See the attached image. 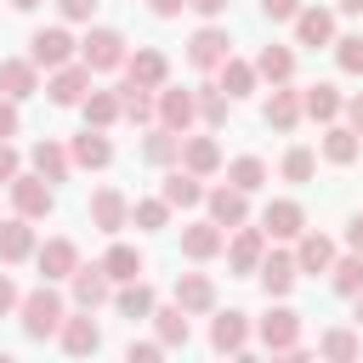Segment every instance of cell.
Masks as SVG:
<instances>
[{
  "mask_svg": "<svg viewBox=\"0 0 363 363\" xmlns=\"http://www.w3.org/2000/svg\"><path fill=\"white\" fill-rule=\"evenodd\" d=\"M323 159L329 164H352L357 159V130L352 125H329L323 130Z\"/></svg>",
  "mask_w": 363,
  "mask_h": 363,
  "instance_id": "39",
  "label": "cell"
},
{
  "mask_svg": "<svg viewBox=\"0 0 363 363\" xmlns=\"http://www.w3.org/2000/svg\"><path fill=\"white\" fill-rule=\"evenodd\" d=\"M233 57V40H227V28H216V23H204L193 40H187V62L193 68H221Z\"/></svg>",
  "mask_w": 363,
  "mask_h": 363,
  "instance_id": "9",
  "label": "cell"
},
{
  "mask_svg": "<svg viewBox=\"0 0 363 363\" xmlns=\"http://www.w3.org/2000/svg\"><path fill=\"white\" fill-rule=\"evenodd\" d=\"M261 11H267L272 23H295V11H301V0H261Z\"/></svg>",
  "mask_w": 363,
  "mask_h": 363,
  "instance_id": "50",
  "label": "cell"
},
{
  "mask_svg": "<svg viewBox=\"0 0 363 363\" xmlns=\"http://www.w3.org/2000/svg\"><path fill=\"white\" fill-rule=\"evenodd\" d=\"M335 6H340L346 17H363V0H335Z\"/></svg>",
  "mask_w": 363,
  "mask_h": 363,
  "instance_id": "57",
  "label": "cell"
},
{
  "mask_svg": "<svg viewBox=\"0 0 363 363\" xmlns=\"http://www.w3.org/2000/svg\"><path fill=\"white\" fill-rule=\"evenodd\" d=\"M221 250H227V227H216V221L182 227V255H187V261H216Z\"/></svg>",
  "mask_w": 363,
  "mask_h": 363,
  "instance_id": "13",
  "label": "cell"
},
{
  "mask_svg": "<svg viewBox=\"0 0 363 363\" xmlns=\"http://www.w3.org/2000/svg\"><path fill=\"white\" fill-rule=\"evenodd\" d=\"M261 255H267V233H261V227H233V244H227V267H233L238 278H250V272L261 267Z\"/></svg>",
  "mask_w": 363,
  "mask_h": 363,
  "instance_id": "10",
  "label": "cell"
},
{
  "mask_svg": "<svg viewBox=\"0 0 363 363\" xmlns=\"http://www.w3.org/2000/svg\"><path fill=\"white\" fill-rule=\"evenodd\" d=\"M199 119V91H159V125H170V130H187Z\"/></svg>",
  "mask_w": 363,
  "mask_h": 363,
  "instance_id": "21",
  "label": "cell"
},
{
  "mask_svg": "<svg viewBox=\"0 0 363 363\" xmlns=\"http://www.w3.org/2000/svg\"><path fill=\"white\" fill-rule=\"evenodd\" d=\"M210 346L216 352H244L250 346V318L244 312H216L210 318Z\"/></svg>",
  "mask_w": 363,
  "mask_h": 363,
  "instance_id": "26",
  "label": "cell"
},
{
  "mask_svg": "<svg viewBox=\"0 0 363 363\" xmlns=\"http://www.w3.org/2000/svg\"><path fill=\"white\" fill-rule=\"evenodd\" d=\"M216 74H221L216 85H221V91H227L233 102H238V96H250V91H255V79H261V74H255V62H238V57H227V62H221Z\"/></svg>",
  "mask_w": 363,
  "mask_h": 363,
  "instance_id": "36",
  "label": "cell"
},
{
  "mask_svg": "<svg viewBox=\"0 0 363 363\" xmlns=\"http://www.w3.org/2000/svg\"><path fill=\"white\" fill-rule=\"evenodd\" d=\"M147 6H153V17H176L187 0H147Z\"/></svg>",
  "mask_w": 363,
  "mask_h": 363,
  "instance_id": "56",
  "label": "cell"
},
{
  "mask_svg": "<svg viewBox=\"0 0 363 363\" xmlns=\"http://www.w3.org/2000/svg\"><path fill=\"white\" fill-rule=\"evenodd\" d=\"M68 153H74V164H79V170H108V164H113V142H108L96 125H85V130L68 142Z\"/></svg>",
  "mask_w": 363,
  "mask_h": 363,
  "instance_id": "18",
  "label": "cell"
},
{
  "mask_svg": "<svg viewBox=\"0 0 363 363\" xmlns=\"http://www.w3.org/2000/svg\"><path fill=\"white\" fill-rule=\"evenodd\" d=\"M182 142H187V130H170V125H159V130H147V142H142V159H147V164H176V159H182Z\"/></svg>",
  "mask_w": 363,
  "mask_h": 363,
  "instance_id": "32",
  "label": "cell"
},
{
  "mask_svg": "<svg viewBox=\"0 0 363 363\" xmlns=\"http://www.w3.org/2000/svg\"><path fill=\"white\" fill-rule=\"evenodd\" d=\"M159 193H164V204H170V210H193V204H204V193H210V187H204V176H193V170L182 164V170H170V176H164V187H159Z\"/></svg>",
  "mask_w": 363,
  "mask_h": 363,
  "instance_id": "20",
  "label": "cell"
},
{
  "mask_svg": "<svg viewBox=\"0 0 363 363\" xmlns=\"http://www.w3.org/2000/svg\"><path fill=\"white\" fill-rule=\"evenodd\" d=\"M295 40L301 45H335V11H323V6H301L295 11Z\"/></svg>",
  "mask_w": 363,
  "mask_h": 363,
  "instance_id": "19",
  "label": "cell"
},
{
  "mask_svg": "<svg viewBox=\"0 0 363 363\" xmlns=\"http://www.w3.org/2000/svg\"><path fill=\"white\" fill-rule=\"evenodd\" d=\"M255 278H261V289H267L272 301H284V295L295 289V278H301V267H295V255H284V250H272V255H261V267H255Z\"/></svg>",
  "mask_w": 363,
  "mask_h": 363,
  "instance_id": "14",
  "label": "cell"
},
{
  "mask_svg": "<svg viewBox=\"0 0 363 363\" xmlns=\"http://www.w3.org/2000/svg\"><path fill=\"white\" fill-rule=\"evenodd\" d=\"M102 267H108V278H113V284H125V278H142V250H136V244H108Z\"/></svg>",
  "mask_w": 363,
  "mask_h": 363,
  "instance_id": "38",
  "label": "cell"
},
{
  "mask_svg": "<svg viewBox=\"0 0 363 363\" xmlns=\"http://www.w3.org/2000/svg\"><path fill=\"white\" fill-rule=\"evenodd\" d=\"M28 57H34V68H62V62L79 57V40H74L68 28H40V34L28 40Z\"/></svg>",
  "mask_w": 363,
  "mask_h": 363,
  "instance_id": "4",
  "label": "cell"
},
{
  "mask_svg": "<svg viewBox=\"0 0 363 363\" xmlns=\"http://www.w3.org/2000/svg\"><path fill=\"white\" fill-rule=\"evenodd\" d=\"M17 306H23V295H17V284L0 272V318H6V312H17Z\"/></svg>",
  "mask_w": 363,
  "mask_h": 363,
  "instance_id": "52",
  "label": "cell"
},
{
  "mask_svg": "<svg viewBox=\"0 0 363 363\" xmlns=\"http://www.w3.org/2000/svg\"><path fill=\"white\" fill-rule=\"evenodd\" d=\"M312 170H318L312 147H289L284 153V182H312Z\"/></svg>",
  "mask_w": 363,
  "mask_h": 363,
  "instance_id": "46",
  "label": "cell"
},
{
  "mask_svg": "<svg viewBox=\"0 0 363 363\" xmlns=\"http://www.w3.org/2000/svg\"><path fill=\"white\" fill-rule=\"evenodd\" d=\"M113 306H119V318H153V289L142 284V278H125L119 289H113Z\"/></svg>",
  "mask_w": 363,
  "mask_h": 363,
  "instance_id": "34",
  "label": "cell"
},
{
  "mask_svg": "<svg viewBox=\"0 0 363 363\" xmlns=\"http://www.w3.org/2000/svg\"><path fill=\"white\" fill-rule=\"evenodd\" d=\"M23 176V159H17V147L11 142H0V187H11Z\"/></svg>",
  "mask_w": 363,
  "mask_h": 363,
  "instance_id": "47",
  "label": "cell"
},
{
  "mask_svg": "<svg viewBox=\"0 0 363 363\" xmlns=\"http://www.w3.org/2000/svg\"><path fill=\"white\" fill-rule=\"evenodd\" d=\"M261 233H267V238H301V233H306V210H301L295 199H272V204L261 210Z\"/></svg>",
  "mask_w": 363,
  "mask_h": 363,
  "instance_id": "12",
  "label": "cell"
},
{
  "mask_svg": "<svg viewBox=\"0 0 363 363\" xmlns=\"http://www.w3.org/2000/svg\"><path fill=\"white\" fill-rule=\"evenodd\" d=\"M125 34L119 28H91L85 40H79V62L91 68V74H108V68H125Z\"/></svg>",
  "mask_w": 363,
  "mask_h": 363,
  "instance_id": "2",
  "label": "cell"
},
{
  "mask_svg": "<svg viewBox=\"0 0 363 363\" xmlns=\"http://www.w3.org/2000/svg\"><path fill=\"white\" fill-rule=\"evenodd\" d=\"M119 113H125L130 125H153V119H159V96L125 79V85H119Z\"/></svg>",
  "mask_w": 363,
  "mask_h": 363,
  "instance_id": "31",
  "label": "cell"
},
{
  "mask_svg": "<svg viewBox=\"0 0 363 363\" xmlns=\"http://www.w3.org/2000/svg\"><path fill=\"white\" fill-rule=\"evenodd\" d=\"M153 329H159L164 352H170V346H187V312H182V306H153Z\"/></svg>",
  "mask_w": 363,
  "mask_h": 363,
  "instance_id": "40",
  "label": "cell"
},
{
  "mask_svg": "<svg viewBox=\"0 0 363 363\" xmlns=\"http://www.w3.org/2000/svg\"><path fill=\"white\" fill-rule=\"evenodd\" d=\"M255 74L272 79V85H289V79H295V51H289V45H261V51H255Z\"/></svg>",
  "mask_w": 363,
  "mask_h": 363,
  "instance_id": "29",
  "label": "cell"
},
{
  "mask_svg": "<svg viewBox=\"0 0 363 363\" xmlns=\"http://www.w3.org/2000/svg\"><path fill=\"white\" fill-rule=\"evenodd\" d=\"M57 340H62V352H74V357H91L96 346H102V329H96V318L79 306L74 318H62V329H57Z\"/></svg>",
  "mask_w": 363,
  "mask_h": 363,
  "instance_id": "15",
  "label": "cell"
},
{
  "mask_svg": "<svg viewBox=\"0 0 363 363\" xmlns=\"http://www.w3.org/2000/svg\"><path fill=\"white\" fill-rule=\"evenodd\" d=\"M17 130H23V113H17V102H11V96H0V142H6V136H17Z\"/></svg>",
  "mask_w": 363,
  "mask_h": 363,
  "instance_id": "48",
  "label": "cell"
},
{
  "mask_svg": "<svg viewBox=\"0 0 363 363\" xmlns=\"http://www.w3.org/2000/svg\"><path fill=\"white\" fill-rule=\"evenodd\" d=\"M306 119V102H301V91H289V85H272V96H267V125L272 130H295Z\"/></svg>",
  "mask_w": 363,
  "mask_h": 363,
  "instance_id": "22",
  "label": "cell"
},
{
  "mask_svg": "<svg viewBox=\"0 0 363 363\" xmlns=\"http://www.w3.org/2000/svg\"><path fill=\"white\" fill-rule=\"evenodd\" d=\"M329 284H335V295L357 301V295H363V255H357V250H352V255H335V267H329Z\"/></svg>",
  "mask_w": 363,
  "mask_h": 363,
  "instance_id": "35",
  "label": "cell"
},
{
  "mask_svg": "<svg viewBox=\"0 0 363 363\" xmlns=\"http://www.w3.org/2000/svg\"><path fill=\"white\" fill-rule=\"evenodd\" d=\"M318 352H323V357H335V363H352V357L363 352V340H357L352 329H329V335L318 340Z\"/></svg>",
  "mask_w": 363,
  "mask_h": 363,
  "instance_id": "43",
  "label": "cell"
},
{
  "mask_svg": "<svg viewBox=\"0 0 363 363\" xmlns=\"http://www.w3.org/2000/svg\"><path fill=\"white\" fill-rule=\"evenodd\" d=\"M17 312H23V335H28V340H45V335H57V329H62V318H68L62 295L51 289V278H45L40 289H28Z\"/></svg>",
  "mask_w": 363,
  "mask_h": 363,
  "instance_id": "1",
  "label": "cell"
},
{
  "mask_svg": "<svg viewBox=\"0 0 363 363\" xmlns=\"http://www.w3.org/2000/svg\"><path fill=\"white\" fill-rule=\"evenodd\" d=\"M125 79L142 85V91H164V79H170L164 51H130V57H125Z\"/></svg>",
  "mask_w": 363,
  "mask_h": 363,
  "instance_id": "17",
  "label": "cell"
},
{
  "mask_svg": "<svg viewBox=\"0 0 363 363\" xmlns=\"http://www.w3.org/2000/svg\"><path fill=\"white\" fill-rule=\"evenodd\" d=\"M346 125L363 136V91H357V96H346Z\"/></svg>",
  "mask_w": 363,
  "mask_h": 363,
  "instance_id": "53",
  "label": "cell"
},
{
  "mask_svg": "<svg viewBox=\"0 0 363 363\" xmlns=\"http://www.w3.org/2000/svg\"><path fill=\"white\" fill-rule=\"evenodd\" d=\"M346 250H357V255H363V216H352V221H346Z\"/></svg>",
  "mask_w": 363,
  "mask_h": 363,
  "instance_id": "54",
  "label": "cell"
},
{
  "mask_svg": "<svg viewBox=\"0 0 363 363\" xmlns=\"http://www.w3.org/2000/svg\"><path fill=\"white\" fill-rule=\"evenodd\" d=\"M28 255H34V227H28V216L0 221V261L11 267V261H28Z\"/></svg>",
  "mask_w": 363,
  "mask_h": 363,
  "instance_id": "28",
  "label": "cell"
},
{
  "mask_svg": "<svg viewBox=\"0 0 363 363\" xmlns=\"http://www.w3.org/2000/svg\"><path fill=\"white\" fill-rule=\"evenodd\" d=\"M182 164H187L193 176H216V170H221V147H216V136H187V142H182Z\"/></svg>",
  "mask_w": 363,
  "mask_h": 363,
  "instance_id": "33",
  "label": "cell"
},
{
  "mask_svg": "<svg viewBox=\"0 0 363 363\" xmlns=\"http://www.w3.org/2000/svg\"><path fill=\"white\" fill-rule=\"evenodd\" d=\"M159 352H164V340H130V346H125V357H130V363H153Z\"/></svg>",
  "mask_w": 363,
  "mask_h": 363,
  "instance_id": "49",
  "label": "cell"
},
{
  "mask_svg": "<svg viewBox=\"0 0 363 363\" xmlns=\"http://www.w3.org/2000/svg\"><path fill=\"white\" fill-rule=\"evenodd\" d=\"M130 221H136L142 233H159V227L170 221V204H164V193H159V199H142V204H130Z\"/></svg>",
  "mask_w": 363,
  "mask_h": 363,
  "instance_id": "44",
  "label": "cell"
},
{
  "mask_svg": "<svg viewBox=\"0 0 363 363\" xmlns=\"http://www.w3.org/2000/svg\"><path fill=\"white\" fill-rule=\"evenodd\" d=\"M34 261H40V272L57 284V278H74V267H79V250H74L68 238H45V244L34 250Z\"/></svg>",
  "mask_w": 363,
  "mask_h": 363,
  "instance_id": "24",
  "label": "cell"
},
{
  "mask_svg": "<svg viewBox=\"0 0 363 363\" xmlns=\"http://www.w3.org/2000/svg\"><path fill=\"white\" fill-rule=\"evenodd\" d=\"M357 323H363V295H357Z\"/></svg>",
  "mask_w": 363,
  "mask_h": 363,
  "instance_id": "59",
  "label": "cell"
},
{
  "mask_svg": "<svg viewBox=\"0 0 363 363\" xmlns=\"http://www.w3.org/2000/svg\"><path fill=\"white\" fill-rule=\"evenodd\" d=\"M301 102H306V119H318V125H335L346 113V96L335 85H312V91H301Z\"/></svg>",
  "mask_w": 363,
  "mask_h": 363,
  "instance_id": "30",
  "label": "cell"
},
{
  "mask_svg": "<svg viewBox=\"0 0 363 363\" xmlns=\"http://www.w3.org/2000/svg\"><path fill=\"white\" fill-rule=\"evenodd\" d=\"M187 6H193V11H199V17H210V23H216V17H221V11H227V0H187Z\"/></svg>",
  "mask_w": 363,
  "mask_h": 363,
  "instance_id": "55",
  "label": "cell"
},
{
  "mask_svg": "<svg viewBox=\"0 0 363 363\" xmlns=\"http://www.w3.org/2000/svg\"><path fill=\"white\" fill-rule=\"evenodd\" d=\"M261 346L267 352H295L301 346V312L295 306H272L261 318Z\"/></svg>",
  "mask_w": 363,
  "mask_h": 363,
  "instance_id": "8",
  "label": "cell"
},
{
  "mask_svg": "<svg viewBox=\"0 0 363 363\" xmlns=\"http://www.w3.org/2000/svg\"><path fill=\"white\" fill-rule=\"evenodd\" d=\"M57 11H62L68 23H85V17L96 11V0H57Z\"/></svg>",
  "mask_w": 363,
  "mask_h": 363,
  "instance_id": "51",
  "label": "cell"
},
{
  "mask_svg": "<svg viewBox=\"0 0 363 363\" xmlns=\"http://www.w3.org/2000/svg\"><path fill=\"white\" fill-rule=\"evenodd\" d=\"M11 204H17V216L40 221V216H51L57 193H51V182H45L40 170H28V176H17V182H11Z\"/></svg>",
  "mask_w": 363,
  "mask_h": 363,
  "instance_id": "6",
  "label": "cell"
},
{
  "mask_svg": "<svg viewBox=\"0 0 363 363\" xmlns=\"http://www.w3.org/2000/svg\"><path fill=\"white\" fill-rule=\"evenodd\" d=\"M227 108H233V96L221 85H199V119L204 125H227Z\"/></svg>",
  "mask_w": 363,
  "mask_h": 363,
  "instance_id": "41",
  "label": "cell"
},
{
  "mask_svg": "<svg viewBox=\"0 0 363 363\" xmlns=\"http://www.w3.org/2000/svg\"><path fill=\"white\" fill-rule=\"evenodd\" d=\"M45 96H51L57 108H79V102L91 96V68H85V62H62V68H51Z\"/></svg>",
  "mask_w": 363,
  "mask_h": 363,
  "instance_id": "5",
  "label": "cell"
},
{
  "mask_svg": "<svg viewBox=\"0 0 363 363\" xmlns=\"http://www.w3.org/2000/svg\"><path fill=\"white\" fill-rule=\"evenodd\" d=\"M11 6H17V11H34V6H45V0H11Z\"/></svg>",
  "mask_w": 363,
  "mask_h": 363,
  "instance_id": "58",
  "label": "cell"
},
{
  "mask_svg": "<svg viewBox=\"0 0 363 363\" xmlns=\"http://www.w3.org/2000/svg\"><path fill=\"white\" fill-rule=\"evenodd\" d=\"M79 113H85V125H96V130H108L113 119H125V113H119V85H113V91H91V96L79 102Z\"/></svg>",
  "mask_w": 363,
  "mask_h": 363,
  "instance_id": "37",
  "label": "cell"
},
{
  "mask_svg": "<svg viewBox=\"0 0 363 363\" xmlns=\"http://www.w3.org/2000/svg\"><path fill=\"white\" fill-rule=\"evenodd\" d=\"M34 91H40V68H34V57H6V62H0V96L28 102Z\"/></svg>",
  "mask_w": 363,
  "mask_h": 363,
  "instance_id": "16",
  "label": "cell"
},
{
  "mask_svg": "<svg viewBox=\"0 0 363 363\" xmlns=\"http://www.w3.org/2000/svg\"><path fill=\"white\" fill-rule=\"evenodd\" d=\"M74 306H85V312H96L102 301H113V278H108V267L102 261H91V267H74Z\"/></svg>",
  "mask_w": 363,
  "mask_h": 363,
  "instance_id": "7",
  "label": "cell"
},
{
  "mask_svg": "<svg viewBox=\"0 0 363 363\" xmlns=\"http://www.w3.org/2000/svg\"><path fill=\"white\" fill-rule=\"evenodd\" d=\"M204 210H210V221H216V227H227V233H233V227H244V221H250V193H244V187H233V182H221V187H210V193H204Z\"/></svg>",
  "mask_w": 363,
  "mask_h": 363,
  "instance_id": "3",
  "label": "cell"
},
{
  "mask_svg": "<svg viewBox=\"0 0 363 363\" xmlns=\"http://www.w3.org/2000/svg\"><path fill=\"white\" fill-rule=\"evenodd\" d=\"M125 221H130V204H125V193H119V187H96V193H91V227L113 238Z\"/></svg>",
  "mask_w": 363,
  "mask_h": 363,
  "instance_id": "11",
  "label": "cell"
},
{
  "mask_svg": "<svg viewBox=\"0 0 363 363\" xmlns=\"http://www.w3.org/2000/svg\"><path fill=\"white\" fill-rule=\"evenodd\" d=\"M176 306H182L187 318L210 312V306H216V284H210L204 272H182V278H176Z\"/></svg>",
  "mask_w": 363,
  "mask_h": 363,
  "instance_id": "25",
  "label": "cell"
},
{
  "mask_svg": "<svg viewBox=\"0 0 363 363\" xmlns=\"http://www.w3.org/2000/svg\"><path fill=\"white\" fill-rule=\"evenodd\" d=\"M335 62H340V74H363V34H340L335 40Z\"/></svg>",
  "mask_w": 363,
  "mask_h": 363,
  "instance_id": "45",
  "label": "cell"
},
{
  "mask_svg": "<svg viewBox=\"0 0 363 363\" xmlns=\"http://www.w3.org/2000/svg\"><path fill=\"white\" fill-rule=\"evenodd\" d=\"M295 267H301V272H329V267H335V238L301 233V238H295Z\"/></svg>",
  "mask_w": 363,
  "mask_h": 363,
  "instance_id": "27",
  "label": "cell"
},
{
  "mask_svg": "<svg viewBox=\"0 0 363 363\" xmlns=\"http://www.w3.org/2000/svg\"><path fill=\"white\" fill-rule=\"evenodd\" d=\"M227 182H233V187H244V193H255V187L267 182V164H261L255 153H244V159H233V164H227Z\"/></svg>",
  "mask_w": 363,
  "mask_h": 363,
  "instance_id": "42",
  "label": "cell"
},
{
  "mask_svg": "<svg viewBox=\"0 0 363 363\" xmlns=\"http://www.w3.org/2000/svg\"><path fill=\"white\" fill-rule=\"evenodd\" d=\"M28 164H34V170H40V176H45L51 187H57V182H68V170H74V153H68L62 142H51V136H45V142H34Z\"/></svg>",
  "mask_w": 363,
  "mask_h": 363,
  "instance_id": "23",
  "label": "cell"
}]
</instances>
